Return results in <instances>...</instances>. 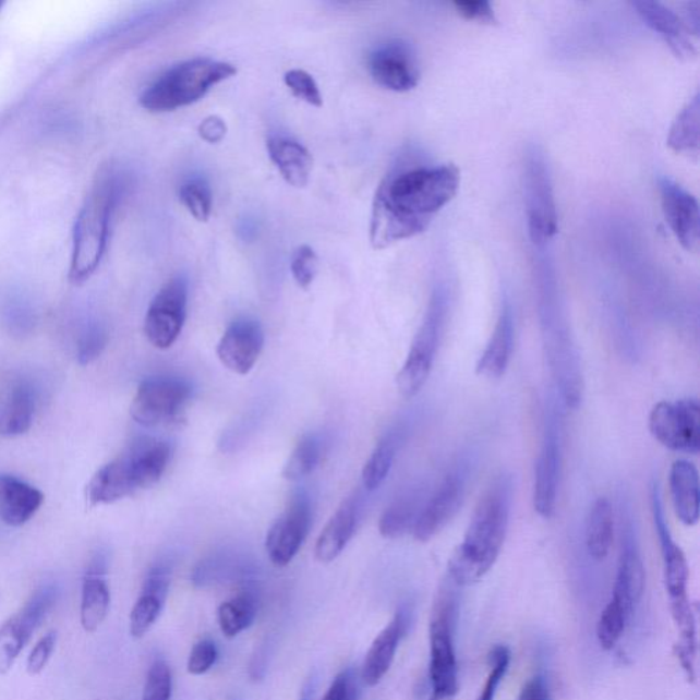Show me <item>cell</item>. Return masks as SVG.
Wrapping results in <instances>:
<instances>
[{
    "mask_svg": "<svg viewBox=\"0 0 700 700\" xmlns=\"http://www.w3.org/2000/svg\"><path fill=\"white\" fill-rule=\"evenodd\" d=\"M409 623H411L409 611L407 607H401L384 631L375 638L362 667V680L365 686L375 687L390 671L398 645L408 631Z\"/></svg>",
    "mask_w": 700,
    "mask_h": 700,
    "instance_id": "obj_21",
    "label": "cell"
},
{
    "mask_svg": "<svg viewBox=\"0 0 700 700\" xmlns=\"http://www.w3.org/2000/svg\"><path fill=\"white\" fill-rule=\"evenodd\" d=\"M107 334L104 327L94 325L85 328L77 343V359L81 365L94 363L107 347Z\"/></svg>",
    "mask_w": 700,
    "mask_h": 700,
    "instance_id": "obj_44",
    "label": "cell"
},
{
    "mask_svg": "<svg viewBox=\"0 0 700 700\" xmlns=\"http://www.w3.org/2000/svg\"><path fill=\"white\" fill-rule=\"evenodd\" d=\"M669 488L673 509L684 526L699 521V472L688 460H676L671 467Z\"/></svg>",
    "mask_w": 700,
    "mask_h": 700,
    "instance_id": "obj_30",
    "label": "cell"
},
{
    "mask_svg": "<svg viewBox=\"0 0 700 700\" xmlns=\"http://www.w3.org/2000/svg\"><path fill=\"white\" fill-rule=\"evenodd\" d=\"M56 601L57 590L51 586L41 587L19 613L0 626V676L12 669Z\"/></svg>",
    "mask_w": 700,
    "mask_h": 700,
    "instance_id": "obj_11",
    "label": "cell"
},
{
    "mask_svg": "<svg viewBox=\"0 0 700 700\" xmlns=\"http://www.w3.org/2000/svg\"><path fill=\"white\" fill-rule=\"evenodd\" d=\"M180 201L197 222H207L213 213V191L202 177H193L180 188Z\"/></svg>",
    "mask_w": 700,
    "mask_h": 700,
    "instance_id": "obj_39",
    "label": "cell"
},
{
    "mask_svg": "<svg viewBox=\"0 0 700 700\" xmlns=\"http://www.w3.org/2000/svg\"><path fill=\"white\" fill-rule=\"evenodd\" d=\"M398 446H400V434L397 431L387 433L384 438L376 444L373 454L369 457L363 468L362 479L363 486L369 492L379 488L386 481L387 475L395 462Z\"/></svg>",
    "mask_w": 700,
    "mask_h": 700,
    "instance_id": "obj_34",
    "label": "cell"
},
{
    "mask_svg": "<svg viewBox=\"0 0 700 700\" xmlns=\"http://www.w3.org/2000/svg\"><path fill=\"white\" fill-rule=\"evenodd\" d=\"M615 540V516L613 506L606 497L598 498L591 506L586 521L587 552L596 562H602L612 551Z\"/></svg>",
    "mask_w": 700,
    "mask_h": 700,
    "instance_id": "obj_32",
    "label": "cell"
},
{
    "mask_svg": "<svg viewBox=\"0 0 700 700\" xmlns=\"http://www.w3.org/2000/svg\"><path fill=\"white\" fill-rule=\"evenodd\" d=\"M322 459V443L316 435H305L295 445L287 464L283 467L282 476L289 482H298L311 475L319 466Z\"/></svg>",
    "mask_w": 700,
    "mask_h": 700,
    "instance_id": "obj_37",
    "label": "cell"
},
{
    "mask_svg": "<svg viewBox=\"0 0 700 700\" xmlns=\"http://www.w3.org/2000/svg\"><path fill=\"white\" fill-rule=\"evenodd\" d=\"M111 595L106 581V559L98 556L90 563L81 589V626L86 632L93 633L109 615Z\"/></svg>",
    "mask_w": 700,
    "mask_h": 700,
    "instance_id": "obj_24",
    "label": "cell"
},
{
    "mask_svg": "<svg viewBox=\"0 0 700 700\" xmlns=\"http://www.w3.org/2000/svg\"><path fill=\"white\" fill-rule=\"evenodd\" d=\"M626 607L615 600L607 603L596 626V638L603 650H613L620 642L629 618Z\"/></svg>",
    "mask_w": 700,
    "mask_h": 700,
    "instance_id": "obj_38",
    "label": "cell"
},
{
    "mask_svg": "<svg viewBox=\"0 0 700 700\" xmlns=\"http://www.w3.org/2000/svg\"><path fill=\"white\" fill-rule=\"evenodd\" d=\"M197 131L198 136H201L204 142L208 144H218L222 142L226 133H228V125H226L222 118L218 116H209L204 118L201 125H198Z\"/></svg>",
    "mask_w": 700,
    "mask_h": 700,
    "instance_id": "obj_50",
    "label": "cell"
},
{
    "mask_svg": "<svg viewBox=\"0 0 700 700\" xmlns=\"http://www.w3.org/2000/svg\"><path fill=\"white\" fill-rule=\"evenodd\" d=\"M667 144L676 153L698 154L699 149V95L683 107L667 136Z\"/></svg>",
    "mask_w": 700,
    "mask_h": 700,
    "instance_id": "obj_35",
    "label": "cell"
},
{
    "mask_svg": "<svg viewBox=\"0 0 700 700\" xmlns=\"http://www.w3.org/2000/svg\"><path fill=\"white\" fill-rule=\"evenodd\" d=\"M662 212L667 225L680 244L689 252H697L700 240V215L697 197L677 182L660 180Z\"/></svg>",
    "mask_w": 700,
    "mask_h": 700,
    "instance_id": "obj_16",
    "label": "cell"
},
{
    "mask_svg": "<svg viewBox=\"0 0 700 700\" xmlns=\"http://www.w3.org/2000/svg\"><path fill=\"white\" fill-rule=\"evenodd\" d=\"M57 645V633L48 632L36 643L34 650L31 651L28 661H26V671L31 676L40 675L46 669L48 661H50L53 650Z\"/></svg>",
    "mask_w": 700,
    "mask_h": 700,
    "instance_id": "obj_46",
    "label": "cell"
},
{
    "mask_svg": "<svg viewBox=\"0 0 700 700\" xmlns=\"http://www.w3.org/2000/svg\"><path fill=\"white\" fill-rule=\"evenodd\" d=\"M132 462L138 488L153 487L164 476L171 459V448L166 440L140 438L125 450Z\"/></svg>",
    "mask_w": 700,
    "mask_h": 700,
    "instance_id": "obj_31",
    "label": "cell"
},
{
    "mask_svg": "<svg viewBox=\"0 0 700 700\" xmlns=\"http://www.w3.org/2000/svg\"><path fill=\"white\" fill-rule=\"evenodd\" d=\"M455 7L457 12L467 20L478 21L481 24H497V15L487 0H467V2H456Z\"/></svg>",
    "mask_w": 700,
    "mask_h": 700,
    "instance_id": "obj_48",
    "label": "cell"
},
{
    "mask_svg": "<svg viewBox=\"0 0 700 700\" xmlns=\"http://www.w3.org/2000/svg\"><path fill=\"white\" fill-rule=\"evenodd\" d=\"M519 700H552L551 684L543 673H536L522 686Z\"/></svg>",
    "mask_w": 700,
    "mask_h": 700,
    "instance_id": "obj_49",
    "label": "cell"
},
{
    "mask_svg": "<svg viewBox=\"0 0 700 700\" xmlns=\"http://www.w3.org/2000/svg\"><path fill=\"white\" fill-rule=\"evenodd\" d=\"M358 499H345L317 538L315 557L322 564L334 562L348 546L357 530Z\"/></svg>",
    "mask_w": 700,
    "mask_h": 700,
    "instance_id": "obj_28",
    "label": "cell"
},
{
    "mask_svg": "<svg viewBox=\"0 0 700 700\" xmlns=\"http://www.w3.org/2000/svg\"><path fill=\"white\" fill-rule=\"evenodd\" d=\"M645 584V569L640 556L637 538H635L631 521L623 526L621 552L618 558L617 576L613 587L612 600L621 603L629 615L642 600Z\"/></svg>",
    "mask_w": 700,
    "mask_h": 700,
    "instance_id": "obj_19",
    "label": "cell"
},
{
    "mask_svg": "<svg viewBox=\"0 0 700 700\" xmlns=\"http://www.w3.org/2000/svg\"><path fill=\"white\" fill-rule=\"evenodd\" d=\"M649 430L665 448L698 455L700 450V406L695 398L661 401L651 409Z\"/></svg>",
    "mask_w": 700,
    "mask_h": 700,
    "instance_id": "obj_9",
    "label": "cell"
},
{
    "mask_svg": "<svg viewBox=\"0 0 700 700\" xmlns=\"http://www.w3.org/2000/svg\"><path fill=\"white\" fill-rule=\"evenodd\" d=\"M359 684L358 677L352 669L342 671L334 678L330 688L327 689L322 700H358Z\"/></svg>",
    "mask_w": 700,
    "mask_h": 700,
    "instance_id": "obj_47",
    "label": "cell"
},
{
    "mask_svg": "<svg viewBox=\"0 0 700 700\" xmlns=\"http://www.w3.org/2000/svg\"><path fill=\"white\" fill-rule=\"evenodd\" d=\"M169 587V570L165 567H156L150 570L143 586L142 594L134 603L131 617H129V632L134 639L143 638L154 627L164 611Z\"/></svg>",
    "mask_w": 700,
    "mask_h": 700,
    "instance_id": "obj_25",
    "label": "cell"
},
{
    "mask_svg": "<svg viewBox=\"0 0 700 700\" xmlns=\"http://www.w3.org/2000/svg\"><path fill=\"white\" fill-rule=\"evenodd\" d=\"M446 315V294L436 289L431 295L422 326L409 349L408 358L397 375V389L403 398H413L423 389L433 370L436 349Z\"/></svg>",
    "mask_w": 700,
    "mask_h": 700,
    "instance_id": "obj_7",
    "label": "cell"
},
{
    "mask_svg": "<svg viewBox=\"0 0 700 700\" xmlns=\"http://www.w3.org/2000/svg\"><path fill=\"white\" fill-rule=\"evenodd\" d=\"M632 7L644 23L662 36L676 57L691 59L697 56L691 31H689L686 21L673 12L671 8L661 2H650V0H637V2H632Z\"/></svg>",
    "mask_w": 700,
    "mask_h": 700,
    "instance_id": "obj_20",
    "label": "cell"
},
{
    "mask_svg": "<svg viewBox=\"0 0 700 700\" xmlns=\"http://www.w3.org/2000/svg\"><path fill=\"white\" fill-rule=\"evenodd\" d=\"M285 85L295 98L305 101L310 106L322 107L323 98L314 77L303 69H292L285 73Z\"/></svg>",
    "mask_w": 700,
    "mask_h": 700,
    "instance_id": "obj_41",
    "label": "cell"
},
{
    "mask_svg": "<svg viewBox=\"0 0 700 700\" xmlns=\"http://www.w3.org/2000/svg\"><path fill=\"white\" fill-rule=\"evenodd\" d=\"M562 467V444L556 419L546 422L542 448L535 464L534 508L542 519L551 520L556 514L557 490Z\"/></svg>",
    "mask_w": 700,
    "mask_h": 700,
    "instance_id": "obj_15",
    "label": "cell"
},
{
    "mask_svg": "<svg viewBox=\"0 0 700 700\" xmlns=\"http://www.w3.org/2000/svg\"><path fill=\"white\" fill-rule=\"evenodd\" d=\"M45 503V495L31 484L0 475V521L10 527L26 524Z\"/></svg>",
    "mask_w": 700,
    "mask_h": 700,
    "instance_id": "obj_27",
    "label": "cell"
},
{
    "mask_svg": "<svg viewBox=\"0 0 700 700\" xmlns=\"http://www.w3.org/2000/svg\"><path fill=\"white\" fill-rule=\"evenodd\" d=\"M423 505V493L420 490H409L393 500L381 516V535L386 540H397L411 532Z\"/></svg>",
    "mask_w": 700,
    "mask_h": 700,
    "instance_id": "obj_33",
    "label": "cell"
},
{
    "mask_svg": "<svg viewBox=\"0 0 700 700\" xmlns=\"http://www.w3.org/2000/svg\"><path fill=\"white\" fill-rule=\"evenodd\" d=\"M140 492L131 461L125 451L116 460L100 468L88 484L90 505H109Z\"/></svg>",
    "mask_w": 700,
    "mask_h": 700,
    "instance_id": "obj_23",
    "label": "cell"
},
{
    "mask_svg": "<svg viewBox=\"0 0 700 700\" xmlns=\"http://www.w3.org/2000/svg\"><path fill=\"white\" fill-rule=\"evenodd\" d=\"M35 393L25 381H13L0 393V436L28 433L35 417Z\"/></svg>",
    "mask_w": 700,
    "mask_h": 700,
    "instance_id": "obj_26",
    "label": "cell"
},
{
    "mask_svg": "<svg viewBox=\"0 0 700 700\" xmlns=\"http://www.w3.org/2000/svg\"><path fill=\"white\" fill-rule=\"evenodd\" d=\"M188 292V279L179 276L170 279L150 301L144 333L155 348L169 349L179 339L186 319Z\"/></svg>",
    "mask_w": 700,
    "mask_h": 700,
    "instance_id": "obj_10",
    "label": "cell"
},
{
    "mask_svg": "<svg viewBox=\"0 0 700 700\" xmlns=\"http://www.w3.org/2000/svg\"><path fill=\"white\" fill-rule=\"evenodd\" d=\"M290 270L295 283L301 289H309L315 281L317 270H319V257H317L314 248L310 245H300L293 252Z\"/></svg>",
    "mask_w": 700,
    "mask_h": 700,
    "instance_id": "obj_43",
    "label": "cell"
},
{
    "mask_svg": "<svg viewBox=\"0 0 700 700\" xmlns=\"http://www.w3.org/2000/svg\"><path fill=\"white\" fill-rule=\"evenodd\" d=\"M457 584L449 578L436 595L430 623L431 700H451L459 691V666L455 650Z\"/></svg>",
    "mask_w": 700,
    "mask_h": 700,
    "instance_id": "obj_5",
    "label": "cell"
},
{
    "mask_svg": "<svg viewBox=\"0 0 700 700\" xmlns=\"http://www.w3.org/2000/svg\"><path fill=\"white\" fill-rule=\"evenodd\" d=\"M265 347L261 323L242 317L231 323L218 343V359L224 367L237 375H246L255 367Z\"/></svg>",
    "mask_w": 700,
    "mask_h": 700,
    "instance_id": "obj_17",
    "label": "cell"
},
{
    "mask_svg": "<svg viewBox=\"0 0 700 700\" xmlns=\"http://www.w3.org/2000/svg\"><path fill=\"white\" fill-rule=\"evenodd\" d=\"M310 529V500L303 494L295 495L268 531L266 552L270 562L278 568L288 567L304 545Z\"/></svg>",
    "mask_w": 700,
    "mask_h": 700,
    "instance_id": "obj_12",
    "label": "cell"
},
{
    "mask_svg": "<svg viewBox=\"0 0 700 700\" xmlns=\"http://www.w3.org/2000/svg\"><path fill=\"white\" fill-rule=\"evenodd\" d=\"M514 310L508 299L500 306L497 323L487 347L476 364V374L487 379H498L506 373L515 347Z\"/></svg>",
    "mask_w": 700,
    "mask_h": 700,
    "instance_id": "obj_22",
    "label": "cell"
},
{
    "mask_svg": "<svg viewBox=\"0 0 700 700\" xmlns=\"http://www.w3.org/2000/svg\"><path fill=\"white\" fill-rule=\"evenodd\" d=\"M522 190L530 239L536 246H545L558 233V215L551 167L538 145H530L524 155Z\"/></svg>",
    "mask_w": 700,
    "mask_h": 700,
    "instance_id": "obj_6",
    "label": "cell"
},
{
    "mask_svg": "<svg viewBox=\"0 0 700 700\" xmlns=\"http://www.w3.org/2000/svg\"><path fill=\"white\" fill-rule=\"evenodd\" d=\"M236 74L234 64L212 58L190 59L167 70L149 85L140 98V105L150 112L174 111L196 104L215 85Z\"/></svg>",
    "mask_w": 700,
    "mask_h": 700,
    "instance_id": "obj_4",
    "label": "cell"
},
{
    "mask_svg": "<svg viewBox=\"0 0 700 700\" xmlns=\"http://www.w3.org/2000/svg\"><path fill=\"white\" fill-rule=\"evenodd\" d=\"M301 700H310V693H309V691H306V692H305V695H304L303 699H301Z\"/></svg>",
    "mask_w": 700,
    "mask_h": 700,
    "instance_id": "obj_51",
    "label": "cell"
},
{
    "mask_svg": "<svg viewBox=\"0 0 700 700\" xmlns=\"http://www.w3.org/2000/svg\"><path fill=\"white\" fill-rule=\"evenodd\" d=\"M218 660V648L212 639H202L193 645L188 660V672L193 676H201L207 673Z\"/></svg>",
    "mask_w": 700,
    "mask_h": 700,
    "instance_id": "obj_45",
    "label": "cell"
},
{
    "mask_svg": "<svg viewBox=\"0 0 700 700\" xmlns=\"http://www.w3.org/2000/svg\"><path fill=\"white\" fill-rule=\"evenodd\" d=\"M656 534H659L662 562H664V578L671 606L689 602L687 595L688 564L681 547L673 541L669 527L666 524L664 510H662L659 486L651 492Z\"/></svg>",
    "mask_w": 700,
    "mask_h": 700,
    "instance_id": "obj_18",
    "label": "cell"
},
{
    "mask_svg": "<svg viewBox=\"0 0 700 700\" xmlns=\"http://www.w3.org/2000/svg\"><path fill=\"white\" fill-rule=\"evenodd\" d=\"M510 650L504 644L494 645L488 654L490 673L481 695L476 700H494L498 692L499 684L503 683L510 665Z\"/></svg>",
    "mask_w": 700,
    "mask_h": 700,
    "instance_id": "obj_40",
    "label": "cell"
},
{
    "mask_svg": "<svg viewBox=\"0 0 700 700\" xmlns=\"http://www.w3.org/2000/svg\"><path fill=\"white\" fill-rule=\"evenodd\" d=\"M257 616L255 598L248 592L231 598L218 608L220 631L226 638L233 639L250 628Z\"/></svg>",
    "mask_w": 700,
    "mask_h": 700,
    "instance_id": "obj_36",
    "label": "cell"
},
{
    "mask_svg": "<svg viewBox=\"0 0 700 700\" xmlns=\"http://www.w3.org/2000/svg\"><path fill=\"white\" fill-rule=\"evenodd\" d=\"M464 494V472L455 471L446 475L420 511L412 530L414 540L429 542L438 535L460 510Z\"/></svg>",
    "mask_w": 700,
    "mask_h": 700,
    "instance_id": "obj_14",
    "label": "cell"
},
{
    "mask_svg": "<svg viewBox=\"0 0 700 700\" xmlns=\"http://www.w3.org/2000/svg\"><path fill=\"white\" fill-rule=\"evenodd\" d=\"M511 479L495 478L473 510L464 541L449 559L448 578L459 587L481 581L497 563L508 532Z\"/></svg>",
    "mask_w": 700,
    "mask_h": 700,
    "instance_id": "obj_2",
    "label": "cell"
},
{
    "mask_svg": "<svg viewBox=\"0 0 700 700\" xmlns=\"http://www.w3.org/2000/svg\"><path fill=\"white\" fill-rule=\"evenodd\" d=\"M171 692L172 676L170 666L164 660H156L149 667L142 700H170Z\"/></svg>",
    "mask_w": 700,
    "mask_h": 700,
    "instance_id": "obj_42",
    "label": "cell"
},
{
    "mask_svg": "<svg viewBox=\"0 0 700 700\" xmlns=\"http://www.w3.org/2000/svg\"><path fill=\"white\" fill-rule=\"evenodd\" d=\"M369 70L376 84L395 93H408L419 84L417 56L403 40H389L376 47L370 53Z\"/></svg>",
    "mask_w": 700,
    "mask_h": 700,
    "instance_id": "obj_13",
    "label": "cell"
},
{
    "mask_svg": "<svg viewBox=\"0 0 700 700\" xmlns=\"http://www.w3.org/2000/svg\"><path fill=\"white\" fill-rule=\"evenodd\" d=\"M460 170L454 164L397 166L376 190L370 241L385 250L429 229L440 209L454 201Z\"/></svg>",
    "mask_w": 700,
    "mask_h": 700,
    "instance_id": "obj_1",
    "label": "cell"
},
{
    "mask_svg": "<svg viewBox=\"0 0 700 700\" xmlns=\"http://www.w3.org/2000/svg\"><path fill=\"white\" fill-rule=\"evenodd\" d=\"M267 150L273 164L290 186L304 188L309 184L314 158L303 144L287 136H276L268 140Z\"/></svg>",
    "mask_w": 700,
    "mask_h": 700,
    "instance_id": "obj_29",
    "label": "cell"
},
{
    "mask_svg": "<svg viewBox=\"0 0 700 700\" xmlns=\"http://www.w3.org/2000/svg\"><path fill=\"white\" fill-rule=\"evenodd\" d=\"M192 387L171 376H156L142 382L133 397L131 414L143 427L177 422L190 402Z\"/></svg>",
    "mask_w": 700,
    "mask_h": 700,
    "instance_id": "obj_8",
    "label": "cell"
},
{
    "mask_svg": "<svg viewBox=\"0 0 700 700\" xmlns=\"http://www.w3.org/2000/svg\"><path fill=\"white\" fill-rule=\"evenodd\" d=\"M120 195L121 181L117 172L112 169L100 171L75 220L69 271L73 283L85 282L99 267Z\"/></svg>",
    "mask_w": 700,
    "mask_h": 700,
    "instance_id": "obj_3",
    "label": "cell"
}]
</instances>
